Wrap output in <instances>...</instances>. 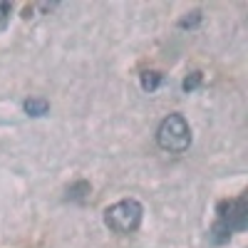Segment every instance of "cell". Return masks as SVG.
I'll return each mask as SVG.
<instances>
[{"mask_svg":"<svg viewBox=\"0 0 248 248\" xmlns=\"http://www.w3.org/2000/svg\"><path fill=\"white\" fill-rule=\"evenodd\" d=\"M248 226V201L246 194L236 196V199H223L216 206V223L209 231V241L221 246L229 243L233 231H243Z\"/></svg>","mask_w":248,"mask_h":248,"instance_id":"cell-1","label":"cell"},{"mask_svg":"<svg viewBox=\"0 0 248 248\" xmlns=\"http://www.w3.org/2000/svg\"><path fill=\"white\" fill-rule=\"evenodd\" d=\"M156 141L164 152L171 154H181L191 147V127L189 122L184 119V114H169L164 117L159 129H156Z\"/></svg>","mask_w":248,"mask_h":248,"instance_id":"cell-2","label":"cell"},{"mask_svg":"<svg viewBox=\"0 0 248 248\" xmlns=\"http://www.w3.org/2000/svg\"><path fill=\"white\" fill-rule=\"evenodd\" d=\"M141 216H144V206L137 199H122L105 211V226L119 236H127L139 229Z\"/></svg>","mask_w":248,"mask_h":248,"instance_id":"cell-3","label":"cell"},{"mask_svg":"<svg viewBox=\"0 0 248 248\" xmlns=\"http://www.w3.org/2000/svg\"><path fill=\"white\" fill-rule=\"evenodd\" d=\"M161 79H164L161 72H156V70H147V72H141V87L147 90V92H154V90L161 85Z\"/></svg>","mask_w":248,"mask_h":248,"instance_id":"cell-4","label":"cell"},{"mask_svg":"<svg viewBox=\"0 0 248 248\" xmlns=\"http://www.w3.org/2000/svg\"><path fill=\"white\" fill-rule=\"evenodd\" d=\"M90 189H92V186H90L87 181H77V184H72L70 189H67V194H70L67 199H70V201H82V199H87Z\"/></svg>","mask_w":248,"mask_h":248,"instance_id":"cell-5","label":"cell"},{"mask_svg":"<svg viewBox=\"0 0 248 248\" xmlns=\"http://www.w3.org/2000/svg\"><path fill=\"white\" fill-rule=\"evenodd\" d=\"M23 107H25V112H28V114H32V117H43V114L50 109V105H47L45 99H28Z\"/></svg>","mask_w":248,"mask_h":248,"instance_id":"cell-6","label":"cell"},{"mask_svg":"<svg viewBox=\"0 0 248 248\" xmlns=\"http://www.w3.org/2000/svg\"><path fill=\"white\" fill-rule=\"evenodd\" d=\"M201 79H203V75H201V72H191L189 77L184 79V92H194V90L201 85Z\"/></svg>","mask_w":248,"mask_h":248,"instance_id":"cell-7","label":"cell"},{"mask_svg":"<svg viewBox=\"0 0 248 248\" xmlns=\"http://www.w3.org/2000/svg\"><path fill=\"white\" fill-rule=\"evenodd\" d=\"M8 17H10V5L0 0V30H3V28L8 25Z\"/></svg>","mask_w":248,"mask_h":248,"instance_id":"cell-8","label":"cell"}]
</instances>
